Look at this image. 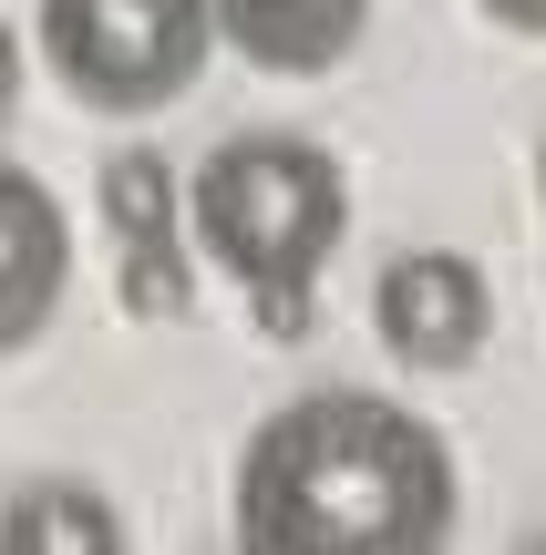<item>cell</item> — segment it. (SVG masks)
Instances as JSON below:
<instances>
[{
	"label": "cell",
	"mask_w": 546,
	"mask_h": 555,
	"mask_svg": "<svg viewBox=\"0 0 546 555\" xmlns=\"http://www.w3.org/2000/svg\"><path fill=\"white\" fill-rule=\"evenodd\" d=\"M536 185H546V155H536Z\"/></svg>",
	"instance_id": "11"
},
{
	"label": "cell",
	"mask_w": 546,
	"mask_h": 555,
	"mask_svg": "<svg viewBox=\"0 0 546 555\" xmlns=\"http://www.w3.org/2000/svg\"><path fill=\"white\" fill-rule=\"evenodd\" d=\"M371 330L403 371L444 380V371H474L495 339V288L465 247H403L382 278H371Z\"/></svg>",
	"instance_id": "5"
},
{
	"label": "cell",
	"mask_w": 546,
	"mask_h": 555,
	"mask_svg": "<svg viewBox=\"0 0 546 555\" xmlns=\"http://www.w3.org/2000/svg\"><path fill=\"white\" fill-rule=\"evenodd\" d=\"M31 41H41V73L82 114H114V124L186 103V82L217 52L206 0H41Z\"/></svg>",
	"instance_id": "3"
},
{
	"label": "cell",
	"mask_w": 546,
	"mask_h": 555,
	"mask_svg": "<svg viewBox=\"0 0 546 555\" xmlns=\"http://www.w3.org/2000/svg\"><path fill=\"white\" fill-rule=\"evenodd\" d=\"M11 114H21V31L0 21V134H11Z\"/></svg>",
	"instance_id": "10"
},
{
	"label": "cell",
	"mask_w": 546,
	"mask_h": 555,
	"mask_svg": "<svg viewBox=\"0 0 546 555\" xmlns=\"http://www.w3.org/2000/svg\"><path fill=\"white\" fill-rule=\"evenodd\" d=\"M0 545L11 555H114L124 545V515L93 494V483H21L11 504H0Z\"/></svg>",
	"instance_id": "8"
},
{
	"label": "cell",
	"mask_w": 546,
	"mask_h": 555,
	"mask_svg": "<svg viewBox=\"0 0 546 555\" xmlns=\"http://www.w3.org/2000/svg\"><path fill=\"white\" fill-rule=\"evenodd\" d=\"M62 288H73V227H62V196L31 176V165L0 155V360H21L62 319Z\"/></svg>",
	"instance_id": "6"
},
{
	"label": "cell",
	"mask_w": 546,
	"mask_h": 555,
	"mask_svg": "<svg viewBox=\"0 0 546 555\" xmlns=\"http://www.w3.org/2000/svg\"><path fill=\"white\" fill-rule=\"evenodd\" d=\"M341 237H351V176L309 134H227L186 176V247L196 268L238 278L268 339L309 330V298H320V268Z\"/></svg>",
	"instance_id": "2"
},
{
	"label": "cell",
	"mask_w": 546,
	"mask_h": 555,
	"mask_svg": "<svg viewBox=\"0 0 546 555\" xmlns=\"http://www.w3.org/2000/svg\"><path fill=\"white\" fill-rule=\"evenodd\" d=\"M206 31L247 62V73H279V82H320L361 52L371 31V0H206Z\"/></svg>",
	"instance_id": "7"
},
{
	"label": "cell",
	"mask_w": 546,
	"mask_h": 555,
	"mask_svg": "<svg viewBox=\"0 0 546 555\" xmlns=\"http://www.w3.org/2000/svg\"><path fill=\"white\" fill-rule=\"evenodd\" d=\"M474 11H485L495 31H516V41H546V0H474Z\"/></svg>",
	"instance_id": "9"
},
{
	"label": "cell",
	"mask_w": 546,
	"mask_h": 555,
	"mask_svg": "<svg viewBox=\"0 0 546 555\" xmlns=\"http://www.w3.org/2000/svg\"><path fill=\"white\" fill-rule=\"evenodd\" d=\"M93 206L114 237V298L124 319H196V247H186V185L165 155L124 144L93 165Z\"/></svg>",
	"instance_id": "4"
},
{
	"label": "cell",
	"mask_w": 546,
	"mask_h": 555,
	"mask_svg": "<svg viewBox=\"0 0 546 555\" xmlns=\"http://www.w3.org/2000/svg\"><path fill=\"white\" fill-rule=\"evenodd\" d=\"M454 515V442L382 391H300L238 442L247 555H433Z\"/></svg>",
	"instance_id": "1"
}]
</instances>
